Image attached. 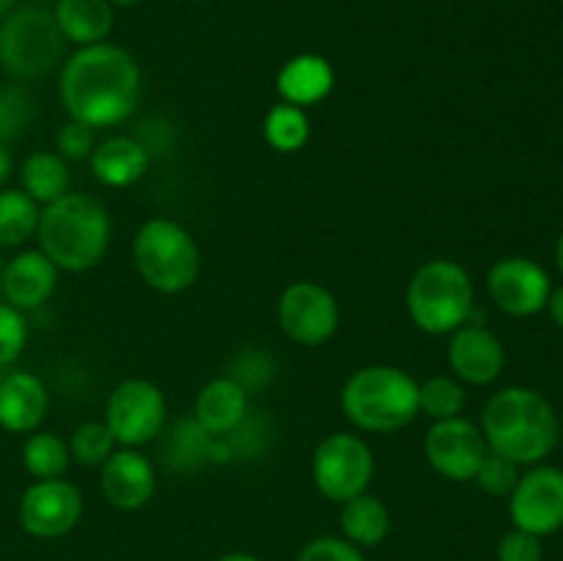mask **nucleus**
Listing matches in <instances>:
<instances>
[{
    "mask_svg": "<svg viewBox=\"0 0 563 561\" xmlns=\"http://www.w3.org/2000/svg\"><path fill=\"white\" fill-rule=\"evenodd\" d=\"M212 443L214 438L209 432H203L196 418H179L165 432L163 446H159V457H163V465L168 471L190 473L203 468L207 462H212Z\"/></svg>",
    "mask_w": 563,
    "mask_h": 561,
    "instance_id": "5701e85b",
    "label": "nucleus"
},
{
    "mask_svg": "<svg viewBox=\"0 0 563 561\" xmlns=\"http://www.w3.org/2000/svg\"><path fill=\"white\" fill-rule=\"evenodd\" d=\"M225 377H231L234 383H240L242 388H245L247 396L262 394V391L273 383L275 361L269 352L256 350V346H247V350L236 352Z\"/></svg>",
    "mask_w": 563,
    "mask_h": 561,
    "instance_id": "c756f323",
    "label": "nucleus"
},
{
    "mask_svg": "<svg viewBox=\"0 0 563 561\" xmlns=\"http://www.w3.org/2000/svg\"><path fill=\"white\" fill-rule=\"evenodd\" d=\"M115 451V438L110 435L104 421H88L80 424L71 435L69 454L75 457L80 465H102L110 454Z\"/></svg>",
    "mask_w": 563,
    "mask_h": 561,
    "instance_id": "2f4dec72",
    "label": "nucleus"
},
{
    "mask_svg": "<svg viewBox=\"0 0 563 561\" xmlns=\"http://www.w3.org/2000/svg\"><path fill=\"white\" fill-rule=\"evenodd\" d=\"M38 204L22 190H0V248H16L38 229Z\"/></svg>",
    "mask_w": 563,
    "mask_h": 561,
    "instance_id": "a878e982",
    "label": "nucleus"
},
{
    "mask_svg": "<svg viewBox=\"0 0 563 561\" xmlns=\"http://www.w3.org/2000/svg\"><path fill=\"white\" fill-rule=\"evenodd\" d=\"M223 438L229 443L231 457L240 454L245 460H251V457H258L267 451L269 440H273V427H269V421L264 416H253L247 410V416L229 435H223Z\"/></svg>",
    "mask_w": 563,
    "mask_h": 561,
    "instance_id": "473e14b6",
    "label": "nucleus"
},
{
    "mask_svg": "<svg viewBox=\"0 0 563 561\" xmlns=\"http://www.w3.org/2000/svg\"><path fill=\"white\" fill-rule=\"evenodd\" d=\"M148 148L126 135H113L97 143L91 152V170L102 185L130 187L146 174Z\"/></svg>",
    "mask_w": 563,
    "mask_h": 561,
    "instance_id": "aec40b11",
    "label": "nucleus"
},
{
    "mask_svg": "<svg viewBox=\"0 0 563 561\" xmlns=\"http://www.w3.org/2000/svg\"><path fill=\"white\" fill-rule=\"evenodd\" d=\"M102 484L104 498L119 509H141L152 501L157 490L154 465L146 454L137 449H119L102 462Z\"/></svg>",
    "mask_w": 563,
    "mask_h": 561,
    "instance_id": "dca6fc26",
    "label": "nucleus"
},
{
    "mask_svg": "<svg viewBox=\"0 0 563 561\" xmlns=\"http://www.w3.org/2000/svg\"><path fill=\"white\" fill-rule=\"evenodd\" d=\"M82 498L64 479H38L20 501V522L38 539H58L80 522Z\"/></svg>",
    "mask_w": 563,
    "mask_h": 561,
    "instance_id": "ddd939ff",
    "label": "nucleus"
},
{
    "mask_svg": "<svg viewBox=\"0 0 563 561\" xmlns=\"http://www.w3.org/2000/svg\"><path fill=\"white\" fill-rule=\"evenodd\" d=\"M544 550H542V537L537 534H528L515 528V531L506 534L500 539L498 548V559L500 561H542Z\"/></svg>",
    "mask_w": 563,
    "mask_h": 561,
    "instance_id": "e433bc0d",
    "label": "nucleus"
},
{
    "mask_svg": "<svg viewBox=\"0 0 563 561\" xmlns=\"http://www.w3.org/2000/svg\"><path fill=\"white\" fill-rule=\"evenodd\" d=\"M33 121V99L22 86H0V143L25 135Z\"/></svg>",
    "mask_w": 563,
    "mask_h": 561,
    "instance_id": "7c9ffc66",
    "label": "nucleus"
},
{
    "mask_svg": "<svg viewBox=\"0 0 563 561\" xmlns=\"http://www.w3.org/2000/svg\"><path fill=\"white\" fill-rule=\"evenodd\" d=\"M132 256L141 278L163 295L190 289L201 270V253L192 234L168 218H154L137 229Z\"/></svg>",
    "mask_w": 563,
    "mask_h": 561,
    "instance_id": "423d86ee",
    "label": "nucleus"
},
{
    "mask_svg": "<svg viewBox=\"0 0 563 561\" xmlns=\"http://www.w3.org/2000/svg\"><path fill=\"white\" fill-rule=\"evenodd\" d=\"M0 280H3V262H0Z\"/></svg>",
    "mask_w": 563,
    "mask_h": 561,
    "instance_id": "a18cd8bd",
    "label": "nucleus"
},
{
    "mask_svg": "<svg viewBox=\"0 0 563 561\" xmlns=\"http://www.w3.org/2000/svg\"><path fill=\"white\" fill-rule=\"evenodd\" d=\"M465 407V391L454 377H432L418 385V410L427 413L432 421L460 416Z\"/></svg>",
    "mask_w": 563,
    "mask_h": 561,
    "instance_id": "c85d7f7f",
    "label": "nucleus"
},
{
    "mask_svg": "<svg viewBox=\"0 0 563 561\" xmlns=\"http://www.w3.org/2000/svg\"><path fill=\"white\" fill-rule=\"evenodd\" d=\"M333 86L335 72L322 55H297L278 72V94L284 97V102L297 105V108L322 102L333 91Z\"/></svg>",
    "mask_w": 563,
    "mask_h": 561,
    "instance_id": "412c9836",
    "label": "nucleus"
},
{
    "mask_svg": "<svg viewBox=\"0 0 563 561\" xmlns=\"http://www.w3.org/2000/svg\"><path fill=\"white\" fill-rule=\"evenodd\" d=\"M482 432L489 451L509 457L517 465H533L559 446L561 424L553 405L539 391L515 385L487 402Z\"/></svg>",
    "mask_w": 563,
    "mask_h": 561,
    "instance_id": "f03ea898",
    "label": "nucleus"
},
{
    "mask_svg": "<svg viewBox=\"0 0 563 561\" xmlns=\"http://www.w3.org/2000/svg\"><path fill=\"white\" fill-rule=\"evenodd\" d=\"M64 33L44 6H16L0 20V64L16 80L44 77L64 58Z\"/></svg>",
    "mask_w": 563,
    "mask_h": 561,
    "instance_id": "0eeeda50",
    "label": "nucleus"
},
{
    "mask_svg": "<svg viewBox=\"0 0 563 561\" xmlns=\"http://www.w3.org/2000/svg\"><path fill=\"white\" fill-rule=\"evenodd\" d=\"M141 91V66L126 50L108 42L80 47L60 69L58 94L66 113L91 130L130 119Z\"/></svg>",
    "mask_w": 563,
    "mask_h": 561,
    "instance_id": "f257e3e1",
    "label": "nucleus"
},
{
    "mask_svg": "<svg viewBox=\"0 0 563 561\" xmlns=\"http://www.w3.org/2000/svg\"><path fill=\"white\" fill-rule=\"evenodd\" d=\"M487 286L495 306L509 317H533V314L544 311L550 292H553L548 273L537 262L522 256L495 262L487 275Z\"/></svg>",
    "mask_w": 563,
    "mask_h": 561,
    "instance_id": "4468645a",
    "label": "nucleus"
},
{
    "mask_svg": "<svg viewBox=\"0 0 563 561\" xmlns=\"http://www.w3.org/2000/svg\"><path fill=\"white\" fill-rule=\"evenodd\" d=\"M49 3H58V0H49Z\"/></svg>",
    "mask_w": 563,
    "mask_h": 561,
    "instance_id": "49530a36",
    "label": "nucleus"
},
{
    "mask_svg": "<svg viewBox=\"0 0 563 561\" xmlns=\"http://www.w3.org/2000/svg\"><path fill=\"white\" fill-rule=\"evenodd\" d=\"M104 424L115 438V446L141 449V446L157 440L168 424L165 394L148 380H124L110 391Z\"/></svg>",
    "mask_w": 563,
    "mask_h": 561,
    "instance_id": "6e6552de",
    "label": "nucleus"
},
{
    "mask_svg": "<svg viewBox=\"0 0 563 561\" xmlns=\"http://www.w3.org/2000/svg\"><path fill=\"white\" fill-rule=\"evenodd\" d=\"M14 9H16V0H0V20H5Z\"/></svg>",
    "mask_w": 563,
    "mask_h": 561,
    "instance_id": "a19ab883",
    "label": "nucleus"
},
{
    "mask_svg": "<svg viewBox=\"0 0 563 561\" xmlns=\"http://www.w3.org/2000/svg\"><path fill=\"white\" fill-rule=\"evenodd\" d=\"M108 3L110 6H113V3L115 6H132V3H137V0H108Z\"/></svg>",
    "mask_w": 563,
    "mask_h": 561,
    "instance_id": "c03bdc74",
    "label": "nucleus"
},
{
    "mask_svg": "<svg viewBox=\"0 0 563 561\" xmlns=\"http://www.w3.org/2000/svg\"><path fill=\"white\" fill-rule=\"evenodd\" d=\"M38 251L58 270L82 273L102 262L110 245L104 207L82 193H66L38 215Z\"/></svg>",
    "mask_w": 563,
    "mask_h": 561,
    "instance_id": "7ed1b4c3",
    "label": "nucleus"
},
{
    "mask_svg": "<svg viewBox=\"0 0 563 561\" xmlns=\"http://www.w3.org/2000/svg\"><path fill=\"white\" fill-rule=\"evenodd\" d=\"M247 416V394L240 383L231 377L209 380L196 399V421L201 424L203 432L212 438L229 435L242 418Z\"/></svg>",
    "mask_w": 563,
    "mask_h": 561,
    "instance_id": "6ab92c4d",
    "label": "nucleus"
},
{
    "mask_svg": "<svg viewBox=\"0 0 563 561\" xmlns=\"http://www.w3.org/2000/svg\"><path fill=\"white\" fill-rule=\"evenodd\" d=\"M339 302L324 286L297 280L286 286L278 300V322L291 341L319 346L339 330Z\"/></svg>",
    "mask_w": 563,
    "mask_h": 561,
    "instance_id": "9d476101",
    "label": "nucleus"
},
{
    "mask_svg": "<svg viewBox=\"0 0 563 561\" xmlns=\"http://www.w3.org/2000/svg\"><path fill=\"white\" fill-rule=\"evenodd\" d=\"M555 264H559V270L563 273V234L559 237V242H555Z\"/></svg>",
    "mask_w": 563,
    "mask_h": 561,
    "instance_id": "37998d69",
    "label": "nucleus"
},
{
    "mask_svg": "<svg viewBox=\"0 0 563 561\" xmlns=\"http://www.w3.org/2000/svg\"><path fill=\"white\" fill-rule=\"evenodd\" d=\"M341 528L355 544H379L390 531V512L385 509L377 495L361 493L355 498L344 501L341 509Z\"/></svg>",
    "mask_w": 563,
    "mask_h": 561,
    "instance_id": "393cba45",
    "label": "nucleus"
},
{
    "mask_svg": "<svg viewBox=\"0 0 563 561\" xmlns=\"http://www.w3.org/2000/svg\"><path fill=\"white\" fill-rule=\"evenodd\" d=\"M308 135H311V121H308L306 110L297 105H275L264 119V138L269 146L284 154L300 152L308 143Z\"/></svg>",
    "mask_w": 563,
    "mask_h": 561,
    "instance_id": "bb28decb",
    "label": "nucleus"
},
{
    "mask_svg": "<svg viewBox=\"0 0 563 561\" xmlns=\"http://www.w3.org/2000/svg\"><path fill=\"white\" fill-rule=\"evenodd\" d=\"M55 284H58V267L42 251H22L9 264H3L0 292L9 306L25 314L44 306L53 297Z\"/></svg>",
    "mask_w": 563,
    "mask_h": 561,
    "instance_id": "f3484780",
    "label": "nucleus"
},
{
    "mask_svg": "<svg viewBox=\"0 0 563 561\" xmlns=\"http://www.w3.org/2000/svg\"><path fill=\"white\" fill-rule=\"evenodd\" d=\"M297 561H366V559H363L361 550H357L355 544L335 537H322V539H313L311 544H306Z\"/></svg>",
    "mask_w": 563,
    "mask_h": 561,
    "instance_id": "4c0bfd02",
    "label": "nucleus"
},
{
    "mask_svg": "<svg viewBox=\"0 0 563 561\" xmlns=\"http://www.w3.org/2000/svg\"><path fill=\"white\" fill-rule=\"evenodd\" d=\"M341 410L363 432H399L418 416V383L396 366L357 369L341 388Z\"/></svg>",
    "mask_w": 563,
    "mask_h": 561,
    "instance_id": "20e7f679",
    "label": "nucleus"
},
{
    "mask_svg": "<svg viewBox=\"0 0 563 561\" xmlns=\"http://www.w3.org/2000/svg\"><path fill=\"white\" fill-rule=\"evenodd\" d=\"M218 561H258L256 556H247V553H229V556H223V559H218Z\"/></svg>",
    "mask_w": 563,
    "mask_h": 561,
    "instance_id": "79ce46f5",
    "label": "nucleus"
},
{
    "mask_svg": "<svg viewBox=\"0 0 563 561\" xmlns=\"http://www.w3.org/2000/svg\"><path fill=\"white\" fill-rule=\"evenodd\" d=\"M58 154L64 160H86L91 157L93 146H97V141H93V130L91 127L80 124V121H69V124L60 127L58 132Z\"/></svg>",
    "mask_w": 563,
    "mask_h": 561,
    "instance_id": "c9c22d12",
    "label": "nucleus"
},
{
    "mask_svg": "<svg viewBox=\"0 0 563 561\" xmlns=\"http://www.w3.org/2000/svg\"><path fill=\"white\" fill-rule=\"evenodd\" d=\"M511 520L520 531L548 537L563 528V471L539 465L511 490Z\"/></svg>",
    "mask_w": 563,
    "mask_h": 561,
    "instance_id": "f8f14e48",
    "label": "nucleus"
},
{
    "mask_svg": "<svg viewBox=\"0 0 563 561\" xmlns=\"http://www.w3.org/2000/svg\"><path fill=\"white\" fill-rule=\"evenodd\" d=\"M548 311H550V317H553V322L559 324V328H563V286L550 292Z\"/></svg>",
    "mask_w": 563,
    "mask_h": 561,
    "instance_id": "58836bf2",
    "label": "nucleus"
},
{
    "mask_svg": "<svg viewBox=\"0 0 563 561\" xmlns=\"http://www.w3.org/2000/svg\"><path fill=\"white\" fill-rule=\"evenodd\" d=\"M22 193L33 198L36 204H53L60 196L69 193L71 174L66 160L58 152H33L20 168Z\"/></svg>",
    "mask_w": 563,
    "mask_h": 561,
    "instance_id": "b1692460",
    "label": "nucleus"
},
{
    "mask_svg": "<svg viewBox=\"0 0 563 561\" xmlns=\"http://www.w3.org/2000/svg\"><path fill=\"white\" fill-rule=\"evenodd\" d=\"M478 487L489 495H506L515 490V484L520 482V465L509 457L498 454V451H487V457L478 465L476 476Z\"/></svg>",
    "mask_w": 563,
    "mask_h": 561,
    "instance_id": "72a5a7b5",
    "label": "nucleus"
},
{
    "mask_svg": "<svg viewBox=\"0 0 563 561\" xmlns=\"http://www.w3.org/2000/svg\"><path fill=\"white\" fill-rule=\"evenodd\" d=\"M49 407L47 388L31 372H11L0 380V427L5 432H33Z\"/></svg>",
    "mask_w": 563,
    "mask_h": 561,
    "instance_id": "a211bd4d",
    "label": "nucleus"
},
{
    "mask_svg": "<svg viewBox=\"0 0 563 561\" xmlns=\"http://www.w3.org/2000/svg\"><path fill=\"white\" fill-rule=\"evenodd\" d=\"M27 344L25 314L9 302H0V366H11Z\"/></svg>",
    "mask_w": 563,
    "mask_h": 561,
    "instance_id": "f704fd0d",
    "label": "nucleus"
},
{
    "mask_svg": "<svg viewBox=\"0 0 563 561\" xmlns=\"http://www.w3.org/2000/svg\"><path fill=\"white\" fill-rule=\"evenodd\" d=\"M449 363L460 380L471 385H489L500 377L506 363L504 344L482 324H462L451 333Z\"/></svg>",
    "mask_w": 563,
    "mask_h": 561,
    "instance_id": "2eb2a0df",
    "label": "nucleus"
},
{
    "mask_svg": "<svg viewBox=\"0 0 563 561\" xmlns=\"http://www.w3.org/2000/svg\"><path fill=\"white\" fill-rule=\"evenodd\" d=\"M69 446L53 432H36L22 446V465L36 479H60L69 468Z\"/></svg>",
    "mask_w": 563,
    "mask_h": 561,
    "instance_id": "cd10ccee",
    "label": "nucleus"
},
{
    "mask_svg": "<svg viewBox=\"0 0 563 561\" xmlns=\"http://www.w3.org/2000/svg\"><path fill=\"white\" fill-rule=\"evenodd\" d=\"M423 451H427L429 465L440 476L451 479V482H471L482 460L487 457L489 446L476 424L462 416H454L434 421L429 427Z\"/></svg>",
    "mask_w": 563,
    "mask_h": 561,
    "instance_id": "9b49d317",
    "label": "nucleus"
},
{
    "mask_svg": "<svg viewBox=\"0 0 563 561\" xmlns=\"http://www.w3.org/2000/svg\"><path fill=\"white\" fill-rule=\"evenodd\" d=\"M53 16L66 42L80 47L104 42L113 28V9L108 0H58Z\"/></svg>",
    "mask_w": 563,
    "mask_h": 561,
    "instance_id": "4be33fe9",
    "label": "nucleus"
},
{
    "mask_svg": "<svg viewBox=\"0 0 563 561\" xmlns=\"http://www.w3.org/2000/svg\"><path fill=\"white\" fill-rule=\"evenodd\" d=\"M374 476V454L357 435L333 432L313 451V482L324 498L344 504L366 493Z\"/></svg>",
    "mask_w": 563,
    "mask_h": 561,
    "instance_id": "1a4fd4ad",
    "label": "nucleus"
},
{
    "mask_svg": "<svg viewBox=\"0 0 563 561\" xmlns=\"http://www.w3.org/2000/svg\"><path fill=\"white\" fill-rule=\"evenodd\" d=\"M11 170H14V157L9 152V143H0V187L9 182Z\"/></svg>",
    "mask_w": 563,
    "mask_h": 561,
    "instance_id": "ea45409f",
    "label": "nucleus"
},
{
    "mask_svg": "<svg viewBox=\"0 0 563 561\" xmlns=\"http://www.w3.org/2000/svg\"><path fill=\"white\" fill-rule=\"evenodd\" d=\"M407 311L412 322L432 336L454 333L473 314V280L451 258L427 262L407 286Z\"/></svg>",
    "mask_w": 563,
    "mask_h": 561,
    "instance_id": "39448f33",
    "label": "nucleus"
}]
</instances>
